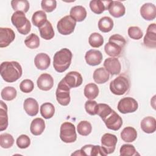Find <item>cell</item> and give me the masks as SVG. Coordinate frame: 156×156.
Masks as SVG:
<instances>
[{"label":"cell","instance_id":"1","mask_svg":"<svg viewBox=\"0 0 156 156\" xmlns=\"http://www.w3.org/2000/svg\"><path fill=\"white\" fill-rule=\"evenodd\" d=\"M96 115L101 117L106 127L110 130H118L122 125L121 117L106 104H98Z\"/></svg>","mask_w":156,"mask_h":156},{"label":"cell","instance_id":"2","mask_svg":"<svg viewBox=\"0 0 156 156\" xmlns=\"http://www.w3.org/2000/svg\"><path fill=\"white\" fill-rule=\"evenodd\" d=\"M1 76L4 80L12 83L19 79L23 74L21 65L16 61L4 62L1 64Z\"/></svg>","mask_w":156,"mask_h":156},{"label":"cell","instance_id":"3","mask_svg":"<svg viewBox=\"0 0 156 156\" xmlns=\"http://www.w3.org/2000/svg\"><path fill=\"white\" fill-rule=\"evenodd\" d=\"M73 54L67 48L61 49L55 52L53 58V66L58 73L65 71L70 66Z\"/></svg>","mask_w":156,"mask_h":156},{"label":"cell","instance_id":"4","mask_svg":"<svg viewBox=\"0 0 156 156\" xmlns=\"http://www.w3.org/2000/svg\"><path fill=\"white\" fill-rule=\"evenodd\" d=\"M126 44V41L122 36L114 34L109 38L108 42L104 46V50L108 55L112 57H118L121 54Z\"/></svg>","mask_w":156,"mask_h":156},{"label":"cell","instance_id":"5","mask_svg":"<svg viewBox=\"0 0 156 156\" xmlns=\"http://www.w3.org/2000/svg\"><path fill=\"white\" fill-rule=\"evenodd\" d=\"M11 21L20 34L26 35L30 31L31 24L24 13L18 11L15 12L12 15Z\"/></svg>","mask_w":156,"mask_h":156},{"label":"cell","instance_id":"6","mask_svg":"<svg viewBox=\"0 0 156 156\" xmlns=\"http://www.w3.org/2000/svg\"><path fill=\"white\" fill-rule=\"evenodd\" d=\"M130 83L128 79L124 76H119L112 80L110 83L111 92L116 95H123L129 89Z\"/></svg>","mask_w":156,"mask_h":156},{"label":"cell","instance_id":"7","mask_svg":"<svg viewBox=\"0 0 156 156\" xmlns=\"http://www.w3.org/2000/svg\"><path fill=\"white\" fill-rule=\"evenodd\" d=\"M60 138L66 143H71L76 141L77 133L74 125L69 122H65L62 124L60 130Z\"/></svg>","mask_w":156,"mask_h":156},{"label":"cell","instance_id":"8","mask_svg":"<svg viewBox=\"0 0 156 156\" xmlns=\"http://www.w3.org/2000/svg\"><path fill=\"white\" fill-rule=\"evenodd\" d=\"M76 25V21L70 15H66L61 18L57 23V28L58 32L63 35L73 33Z\"/></svg>","mask_w":156,"mask_h":156},{"label":"cell","instance_id":"9","mask_svg":"<svg viewBox=\"0 0 156 156\" xmlns=\"http://www.w3.org/2000/svg\"><path fill=\"white\" fill-rule=\"evenodd\" d=\"M55 96L57 102L62 105L66 106L70 102V88L62 80H61L58 84Z\"/></svg>","mask_w":156,"mask_h":156},{"label":"cell","instance_id":"10","mask_svg":"<svg viewBox=\"0 0 156 156\" xmlns=\"http://www.w3.org/2000/svg\"><path fill=\"white\" fill-rule=\"evenodd\" d=\"M138 107L137 101L131 97L121 99L118 104V110L122 114L133 113L136 111Z\"/></svg>","mask_w":156,"mask_h":156},{"label":"cell","instance_id":"11","mask_svg":"<svg viewBox=\"0 0 156 156\" xmlns=\"http://www.w3.org/2000/svg\"><path fill=\"white\" fill-rule=\"evenodd\" d=\"M102 147L105 151L107 154L113 153L116 147V144L118 141L117 137L115 135L107 133L101 137Z\"/></svg>","mask_w":156,"mask_h":156},{"label":"cell","instance_id":"12","mask_svg":"<svg viewBox=\"0 0 156 156\" xmlns=\"http://www.w3.org/2000/svg\"><path fill=\"white\" fill-rule=\"evenodd\" d=\"M62 80L70 89L79 87L83 82L81 74L77 71L69 72Z\"/></svg>","mask_w":156,"mask_h":156},{"label":"cell","instance_id":"13","mask_svg":"<svg viewBox=\"0 0 156 156\" xmlns=\"http://www.w3.org/2000/svg\"><path fill=\"white\" fill-rule=\"evenodd\" d=\"M15 38L14 31L9 27H0V48L8 46Z\"/></svg>","mask_w":156,"mask_h":156},{"label":"cell","instance_id":"14","mask_svg":"<svg viewBox=\"0 0 156 156\" xmlns=\"http://www.w3.org/2000/svg\"><path fill=\"white\" fill-rule=\"evenodd\" d=\"M144 45L150 48H156V25L152 23L147 28L146 34L143 39Z\"/></svg>","mask_w":156,"mask_h":156},{"label":"cell","instance_id":"15","mask_svg":"<svg viewBox=\"0 0 156 156\" xmlns=\"http://www.w3.org/2000/svg\"><path fill=\"white\" fill-rule=\"evenodd\" d=\"M104 66L107 72L112 76L119 74L121 70V63L116 57L106 58L104 62Z\"/></svg>","mask_w":156,"mask_h":156},{"label":"cell","instance_id":"16","mask_svg":"<svg viewBox=\"0 0 156 156\" xmlns=\"http://www.w3.org/2000/svg\"><path fill=\"white\" fill-rule=\"evenodd\" d=\"M102 54L101 51L96 49H90L88 51L85 55L87 63L91 66L99 65L102 60Z\"/></svg>","mask_w":156,"mask_h":156},{"label":"cell","instance_id":"17","mask_svg":"<svg viewBox=\"0 0 156 156\" xmlns=\"http://www.w3.org/2000/svg\"><path fill=\"white\" fill-rule=\"evenodd\" d=\"M140 14L146 20L151 21L156 17V7L150 2L144 4L140 8Z\"/></svg>","mask_w":156,"mask_h":156},{"label":"cell","instance_id":"18","mask_svg":"<svg viewBox=\"0 0 156 156\" xmlns=\"http://www.w3.org/2000/svg\"><path fill=\"white\" fill-rule=\"evenodd\" d=\"M37 84L39 89L43 91H48L51 90L54 85V79L50 74L43 73L38 77Z\"/></svg>","mask_w":156,"mask_h":156},{"label":"cell","instance_id":"19","mask_svg":"<svg viewBox=\"0 0 156 156\" xmlns=\"http://www.w3.org/2000/svg\"><path fill=\"white\" fill-rule=\"evenodd\" d=\"M108 10L110 14L115 18H119L124 15L126 8L124 5L119 1H112Z\"/></svg>","mask_w":156,"mask_h":156},{"label":"cell","instance_id":"20","mask_svg":"<svg viewBox=\"0 0 156 156\" xmlns=\"http://www.w3.org/2000/svg\"><path fill=\"white\" fill-rule=\"evenodd\" d=\"M34 63L37 69L44 70L50 66L51 58L46 53H39L34 58Z\"/></svg>","mask_w":156,"mask_h":156},{"label":"cell","instance_id":"21","mask_svg":"<svg viewBox=\"0 0 156 156\" xmlns=\"http://www.w3.org/2000/svg\"><path fill=\"white\" fill-rule=\"evenodd\" d=\"M23 108L26 113L30 116H36L38 114L39 109L37 101L32 98H29L24 100Z\"/></svg>","mask_w":156,"mask_h":156},{"label":"cell","instance_id":"22","mask_svg":"<svg viewBox=\"0 0 156 156\" xmlns=\"http://www.w3.org/2000/svg\"><path fill=\"white\" fill-rule=\"evenodd\" d=\"M112 1L93 0L90 2V7L91 11L96 14H101L108 10Z\"/></svg>","mask_w":156,"mask_h":156},{"label":"cell","instance_id":"23","mask_svg":"<svg viewBox=\"0 0 156 156\" xmlns=\"http://www.w3.org/2000/svg\"><path fill=\"white\" fill-rule=\"evenodd\" d=\"M142 130L146 133H152L156 130V120L152 116L144 118L140 123Z\"/></svg>","mask_w":156,"mask_h":156},{"label":"cell","instance_id":"24","mask_svg":"<svg viewBox=\"0 0 156 156\" xmlns=\"http://www.w3.org/2000/svg\"><path fill=\"white\" fill-rule=\"evenodd\" d=\"M69 14L76 22H81L86 18L87 13L84 7L82 5H76L71 9Z\"/></svg>","mask_w":156,"mask_h":156},{"label":"cell","instance_id":"25","mask_svg":"<svg viewBox=\"0 0 156 156\" xmlns=\"http://www.w3.org/2000/svg\"><path fill=\"white\" fill-rule=\"evenodd\" d=\"M45 129L44 121L40 118H37L32 120L30 124V130L32 134L35 136L41 135Z\"/></svg>","mask_w":156,"mask_h":156},{"label":"cell","instance_id":"26","mask_svg":"<svg viewBox=\"0 0 156 156\" xmlns=\"http://www.w3.org/2000/svg\"><path fill=\"white\" fill-rule=\"evenodd\" d=\"M93 77L96 83L98 84H102L108 80L110 75L104 68L101 67L94 70Z\"/></svg>","mask_w":156,"mask_h":156},{"label":"cell","instance_id":"27","mask_svg":"<svg viewBox=\"0 0 156 156\" xmlns=\"http://www.w3.org/2000/svg\"><path fill=\"white\" fill-rule=\"evenodd\" d=\"M40 35L44 40H49L52 39L54 36V31L51 23L47 21L43 26L38 28Z\"/></svg>","mask_w":156,"mask_h":156},{"label":"cell","instance_id":"28","mask_svg":"<svg viewBox=\"0 0 156 156\" xmlns=\"http://www.w3.org/2000/svg\"><path fill=\"white\" fill-rule=\"evenodd\" d=\"M121 138L125 142H133L137 138V132L132 127H126L121 131Z\"/></svg>","mask_w":156,"mask_h":156},{"label":"cell","instance_id":"29","mask_svg":"<svg viewBox=\"0 0 156 156\" xmlns=\"http://www.w3.org/2000/svg\"><path fill=\"white\" fill-rule=\"evenodd\" d=\"M8 124L7 106L2 101H0V130H5Z\"/></svg>","mask_w":156,"mask_h":156},{"label":"cell","instance_id":"30","mask_svg":"<svg viewBox=\"0 0 156 156\" xmlns=\"http://www.w3.org/2000/svg\"><path fill=\"white\" fill-rule=\"evenodd\" d=\"M113 24V21L110 17L104 16L98 21V28L101 32L107 33L112 30Z\"/></svg>","mask_w":156,"mask_h":156},{"label":"cell","instance_id":"31","mask_svg":"<svg viewBox=\"0 0 156 156\" xmlns=\"http://www.w3.org/2000/svg\"><path fill=\"white\" fill-rule=\"evenodd\" d=\"M99 88L96 84L90 83L85 85L84 88V95L89 100H93L97 98L99 94Z\"/></svg>","mask_w":156,"mask_h":156},{"label":"cell","instance_id":"32","mask_svg":"<svg viewBox=\"0 0 156 156\" xmlns=\"http://www.w3.org/2000/svg\"><path fill=\"white\" fill-rule=\"evenodd\" d=\"M47 21L46 14L43 10H38L35 12L32 17V24L38 28L43 26Z\"/></svg>","mask_w":156,"mask_h":156},{"label":"cell","instance_id":"33","mask_svg":"<svg viewBox=\"0 0 156 156\" xmlns=\"http://www.w3.org/2000/svg\"><path fill=\"white\" fill-rule=\"evenodd\" d=\"M11 5L16 12H22L24 13L28 12L30 7L29 2L27 0H12Z\"/></svg>","mask_w":156,"mask_h":156},{"label":"cell","instance_id":"34","mask_svg":"<svg viewBox=\"0 0 156 156\" xmlns=\"http://www.w3.org/2000/svg\"><path fill=\"white\" fill-rule=\"evenodd\" d=\"M40 113L45 119L51 118L55 113V107L50 102H45L40 107Z\"/></svg>","mask_w":156,"mask_h":156},{"label":"cell","instance_id":"35","mask_svg":"<svg viewBox=\"0 0 156 156\" xmlns=\"http://www.w3.org/2000/svg\"><path fill=\"white\" fill-rule=\"evenodd\" d=\"M17 95L16 89L13 87H6L4 88L1 93V96L2 99L7 101L13 100Z\"/></svg>","mask_w":156,"mask_h":156},{"label":"cell","instance_id":"36","mask_svg":"<svg viewBox=\"0 0 156 156\" xmlns=\"http://www.w3.org/2000/svg\"><path fill=\"white\" fill-rule=\"evenodd\" d=\"M104 38L99 33H92L88 38V43L93 48H99L104 43Z\"/></svg>","mask_w":156,"mask_h":156},{"label":"cell","instance_id":"37","mask_svg":"<svg viewBox=\"0 0 156 156\" xmlns=\"http://www.w3.org/2000/svg\"><path fill=\"white\" fill-rule=\"evenodd\" d=\"M77 130L78 133L80 135L87 136L91 132V124L87 121H82L77 124Z\"/></svg>","mask_w":156,"mask_h":156},{"label":"cell","instance_id":"38","mask_svg":"<svg viewBox=\"0 0 156 156\" xmlns=\"http://www.w3.org/2000/svg\"><path fill=\"white\" fill-rule=\"evenodd\" d=\"M25 45L29 49H36L40 46V39L38 35L32 33L24 40Z\"/></svg>","mask_w":156,"mask_h":156},{"label":"cell","instance_id":"39","mask_svg":"<svg viewBox=\"0 0 156 156\" xmlns=\"http://www.w3.org/2000/svg\"><path fill=\"white\" fill-rule=\"evenodd\" d=\"M14 143V138L9 133H2L0 135V145L2 148L8 149L11 147Z\"/></svg>","mask_w":156,"mask_h":156},{"label":"cell","instance_id":"40","mask_svg":"<svg viewBox=\"0 0 156 156\" xmlns=\"http://www.w3.org/2000/svg\"><path fill=\"white\" fill-rule=\"evenodd\" d=\"M120 152V155L124 156V155H140V154L137 152V151L135 149V147L129 144H125L122 145V146L120 148L119 150Z\"/></svg>","mask_w":156,"mask_h":156},{"label":"cell","instance_id":"41","mask_svg":"<svg viewBox=\"0 0 156 156\" xmlns=\"http://www.w3.org/2000/svg\"><path fill=\"white\" fill-rule=\"evenodd\" d=\"M128 35L132 39L140 40L142 38L143 34L141 29L138 26H131L128 29Z\"/></svg>","mask_w":156,"mask_h":156},{"label":"cell","instance_id":"42","mask_svg":"<svg viewBox=\"0 0 156 156\" xmlns=\"http://www.w3.org/2000/svg\"><path fill=\"white\" fill-rule=\"evenodd\" d=\"M41 6L42 9L46 12H51L55 9L57 2L55 0H42Z\"/></svg>","mask_w":156,"mask_h":156},{"label":"cell","instance_id":"43","mask_svg":"<svg viewBox=\"0 0 156 156\" xmlns=\"http://www.w3.org/2000/svg\"><path fill=\"white\" fill-rule=\"evenodd\" d=\"M30 144V138L24 134L21 135L16 139V145L20 149L27 148Z\"/></svg>","mask_w":156,"mask_h":156},{"label":"cell","instance_id":"44","mask_svg":"<svg viewBox=\"0 0 156 156\" xmlns=\"http://www.w3.org/2000/svg\"><path fill=\"white\" fill-rule=\"evenodd\" d=\"M34 88V82L30 79H24L20 84L21 91L25 93H29L32 91Z\"/></svg>","mask_w":156,"mask_h":156},{"label":"cell","instance_id":"45","mask_svg":"<svg viewBox=\"0 0 156 156\" xmlns=\"http://www.w3.org/2000/svg\"><path fill=\"white\" fill-rule=\"evenodd\" d=\"M98 104L96 101L93 100H88L85 104V108L86 112L90 115H96Z\"/></svg>","mask_w":156,"mask_h":156}]
</instances>
